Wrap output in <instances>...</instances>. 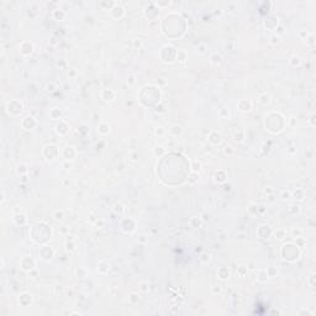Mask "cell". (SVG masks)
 <instances>
[{
	"instance_id": "6da1fadb",
	"label": "cell",
	"mask_w": 316,
	"mask_h": 316,
	"mask_svg": "<svg viewBox=\"0 0 316 316\" xmlns=\"http://www.w3.org/2000/svg\"><path fill=\"white\" fill-rule=\"evenodd\" d=\"M53 16L56 17V19H58V20H63V17L65 16V14H64L62 10H59V12H58V10H54V12H53Z\"/></svg>"
},
{
	"instance_id": "7a4b0ae2",
	"label": "cell",
	"mask_w": 316,
	"mask_h": 316,
	"mask_svg": "<svg viewBox=\"0 0 316 316\" xmlns=\"http://www.w3.org/2000/svg\"><path fill=\"white\" fill-rule=\"evenodd\" d=\"M99 132L103 133V135L109 132V125H107V123H101V125L99 126Z\"/></svg>"
},
{
	"instance_id": "3957f363",
	"label": "cell",
	"mask_w": 316,
	"mask_h": 316,
	"mask_svg": "<svg viewBox=\"0 0 316 316\" xmlns=\"http://www.w3.org/2000/svg\"><path fill=\"white\" fill-rule=\"evenodd\" d=\"M190 224L193 225V226H195V227H198V226H200V225H201V220H200L199 217H196V216H195V217H193V219L190 220Z\"/></svg>"
},
{
	"instance_id": "277c9868",
	"label": "cell",
	"mask_w": 316,
	"mask_h": 316,
	"mask_svg": "<svg viewBox=\"0 0 316 316\" xmlns=\"http://www.w3.org/2000/svg\"><path fill=\"white\" fill-rule=\"evenodd\" d=\"M211 62L212 63H220L221 62V56H220L219 53H214L211 56Z\"/></svg>"
},
{
	"instance_id": "5b68a950",
	"label": "cell",
	"mask_w": 316,
	"mask_h": 316,
	"mask_svg": "<svg viewBox=\"0 0 316 316\" xmlns=\"http://www.w3.org/2000/svg\"><path fill=\"white\" fill-rule=\"evenodd\" d=\"M63 211L62 210H57V211H54V214H53V216H54V219L56 220H62L63 219Z\"/></svg>"
},
{
	"instance_id": "8992f818",
	"label": "cell",
	"mask_w": 316,
	"mask_h": 316,
	"mask_svg": "<svg viewBox=\"0 0 316 316\" xmlns=\"http://www.w3.org/2000/svg\"><path fill=\"white\" fill-rule=\"evenodd\" d=\"M201 169V163L198 162V161H194L193 162V170L196 172V170H200Z\"/></svg>"
},
{
	"instance_id": "52a82bcc",
	"label": "cell",
	"mask_w": 316,
	"mask_h": 316,
	"mask_svg": "<svg viewBox=\"0 0 316 316\" xmlns=\"http://www.w3.org/2000/svg\"><path fill=\"white\" fill-rule=\"evenodd\" d=\"M259 100H260V103H262V104H264V105H266V104H268V103H269V95H267V94L262 95Z\"/></svg>"
},
{
	"instance_id": "ba28073f",
	"label": "cell",
	"mask_w": 316,
	"mask_h": 316,
	"mask_svg": "<svg viewBox=\"0 0 316 316\" xmlns=\"http://www.w3.org/2000/svg\"><path fill=\"white\" fill-rule=\"evenodd\" d=\"M290 63H292L293 65H295V64L299 65V64H300V58H299L298 56H293L292 59H290Z\"/></svg>"
},
{
	"instance_id": "9c48e42d",
	"label": "cell",
	"mask_w": 316,
	"mask_h": 316,
	"mask_svg": "<svg viewBox=\"0 0 316 316\" xmlns=\"http://www.w3.org/2000/svg\"><path fill=\"white\" fill-rule=\"evenodd\" d=\"M178 54H180V56H182V57H178V59H179L180 62H184L186 59V53L184 51H178Z\"/></svg>"
},
{
	"instance_id": "30bf717a",
	"label": "cell",
	"mask_w": 316,
	"mask_h": 316,
	"mask_svg": "<svg viewBox=\"0 0 316 316\" xmlns=\"http://www.w3.org/2000/svg\"><path fill=\"white\" fill-rule=\"evenodd\" d=\"M163 152H164V149H163L162 146H158V147H156V149H154V154H156V156H161Z\"/></svg>"
},
{
	"instance_id": "8fae6325",
	"label": "cell",
	"mask_w": 316,
	"mask_h": 316,
	"mask_svg": "<svg viewBox=\"0 0 316 316\" xmlns=\"http://www.w3.org/2000/svg\"><path fill=\"white\" fill-rule=\"evenodd\" d=\"M275 236H277V237H278L279 240H282V238H283V237L285 236V232H284V231H280V230H279V231H277V232H275Z\"/></svg>"
},
{
	"instance_id": "7c38bea8",
	"label": "cell",
	"mask_w": 316,
	"mask_h": 316,
	"mask_svg": "<svg viewBox=\"0 0 316 316\" xmlns=\"http://www.w3.org/2000/svg\"><path fill=\"white\" fill-rule=\"evenodd\" d=\"M147 285H148V284H147V283H146V282H143V283H141V289H142V290H145V292H146V290H148V289H149V288H146V286H147Z\"/></svg>"
},
{
	"instance_id": "4fadbf2b",
	"label": "cell",
	"mask_w": 316,
	"mask_h": 316,
	"mask_svg": "<svg viewBox=\"0 0 316 316\" xmlns=\"http://www.w3.org/2000/svg\"><path fill=\"white\" fill-rule=\"evenodd\" d=\"M270 40H272V41H270L272 43H275V42H278V41H279V37H278V36H273Z\"/></svg>"
},
{
	"instance_id": "5bb4252c",
	"label": "cell",
	"mask_w": 316,
	"mask_h": 316,
	"mask_svg": "<svg viewBox=\"0 0 316 316\" xmlns=\"http://www.w3.org/2000/svg\"><path fill=\"white\" fill-rule=\"evenodd\" d=\"M289 191H283V194H282V196H283V199H288L289 198Z\"/></svg>"
},
{
	"instance_id": "9a60e30c",
	"label": "cell",
	"mask_w": 316,
	"mask_h": 316,
	"mask_svg": "<svg viewBox=\"0 0 316 316\" xmlns=\"http://www.w3.org/2000/svg\"><path fill=\"white\" fill-rule=\"evenodd\" d=\"M133 43H135V47H136V48H137V46L141 47V41H140V40H138V41L135 40V41H133Z\"/></svg>"
},
{
	"instance_id": "2e32d148",
	"label": "cell",
	"mask_w": 316,
	"mask_h": 316,
	"mask_svg": "<svg viewBox=\"0 0 316 316\" xmlns=\"http://www.w3.org/2000/svg\"><path fill=\"white\" fill-rule=\"evenodd\" d=\"M163 132H164V131H163V130H162L161 127L156 130V135H159V136H162V135H163Z\"/></svg>"
},
{
	"instance_id": "e0dca14e",
	"label": "cell",
	"mask_w": 316,
	"mask_h": 316,
	"mask_svg": "<svg viewBox=\"0 0 316 316\" xmlns=\"http://www.w3.org/2000/svg\"><path fill=\"white\" fill-rule=\"evenodd\" d=\"M199 52H200V53H204V52H205V46H200V47H199Z\"/></svg>"
},
{
	"instance_id": "ac0fdd59",
	"label": "cell",
	"mask_w": 316,
	"mask_h": 316,
	"mask_svg": "<svg viewBox=\"0 0 316 316\" xmlns=\"http://www.w3.org/2000/svg\"><path fill=\"white\" fill-rule=\"evenodd\" d=\"M278 30H279V33H283V29H282V27H279Z\"/></svg>"
}]
</instances>
